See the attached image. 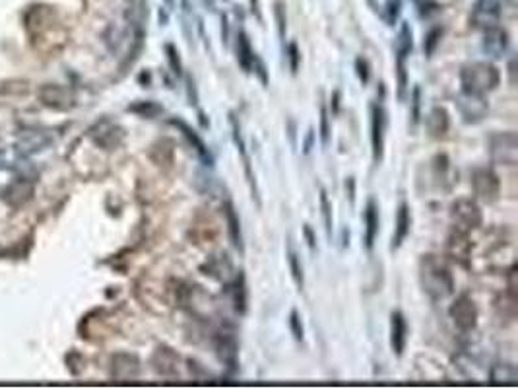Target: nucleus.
Segmentation results:
<instances>
[{
  "label": "nucleus",
  "mask_w": 518,
  "mask_h": 389,
  "mask_svg": "<svg viewBox=\"0 0 518 389\" xmlns=\"http://www.w3.org/2000/svg\"><path fill=\"white\" fill-rule=\"evenodd\" d=\"M400 8H402V0H386V16L384 18H386L388 25H395Z\"/></svg>",
  "instance_id": "obj_43"
},
{
  "label": "nucleus",
  "mask_w": 518,
  "mask_h": 389,
  "mask_svg": "<svg viewBox=\"0 0 518 389\" xmlns=\"http://www.w3.org/2000/svg\"><path fill=\"white\" fill-rule=\"evenodd\" d=\"M185 82H187V102L191 107H198V102H200V96H198V88H196V82L192 78L191 74L185 76Z\"/></svg>",
  "instance_id": "obj_42"
},
{
  "label": "nucleus",
  "mask_w": 518,
  "mask_h": 389,
  "mask_svg": "<svg viewBox=\"0 0 518 389\" xmlns=\"http://www.w3.org/2000/svg\"><path fill=\"white\" fill-rule=\"evenodd\" d=\"M285 58H287V65H290L292 74H297L299 67H301V51H299V45L295 41H292L290 45L285 47Z\"/></svg>",
  "instance_id": "obj_37"
},
{
  "label": "nucleus",
  "mask_w": 518,
  "mask_h": 389,
  "mask_svg": "<svg viewBox=\"0 0 518 389\" xmlns=\"http://www.w3.org/2000/svg\"><path fill=\"white\" fill-rule=\"evenodd\" d=\"M222 210H224V216H226L227 224V236H229V241L231 245L235 247L239 255H245V240H243V228H241V218L237 214L235 206L229 199H224V205H222Z\"/></svg>",
  "instance_id": "obj_18"
},
{
  "label": "nucleus",
  "mask_w": 518,
  "mask_h": 389,
  "mask_svg": "<svg viewBox=\"0 0 518 389\" xmlns=\"http://www.w3.org/2000/svg\"><path fill=\"white\" fill-rule=\"evenodd\" d=\"M140 374V360L134 355H117L113 358V376L117 378H136Z\"/></svg>",
  "instance_id": "obj_25"
},
{
  "label": "nucleus",
  "mask_w": 518,
  "mask_h": 389,
  "mask_svg": "<svg viewBox=\"0 0 518 389\" xmlns=\"http://www.w3.org/2000/svg\"><path fill=\"white\" fill-rule=\"evenodd\" d=\"M320 212H322V222H325V230H327V238L332 243V232H334V212H332V203L328 199V193L325 189H320Z\"/></svg>",
  "instance_id": "obj_30"
},
{
  "label": "nucleus",
  "mask_w": 518,
  "mask_h": 389,
  "mask_svg": "<svg viewBox=\"0 0 518 389\" xmlns=\"http://www.w3.org/2000/svg\"><path fill=\"white\" fill-rule=\"evenodd\" d=\"M198 121H200V126H202V129H208V126H210V119H206V113H204L202 109H198Z\"/></svg>",
  "instance_id": "obj_49"
},
{
  "label": "nucleus",
  "mask_w": 518,
  "mask_h": 389,
  "mask_svg": "<svg viewBox=\"0 0 518 389\" xmlns=\"http://www.w3.org/2000/svg\"><path fill=\"white\" fill-rule=\"evenodd\" d=\"M412 232V208L408 203H400L398 210H396V226L395 234H392V241H390V252H398L402 247V243Z\"/></svg>",
  "instance_id": "obj_22"
},
{
  "label": "nucleus",
  "mask_w": 518,
  "mask_h": 389,
  "mask_svg": "<svg viewBox=\"0 0 518 389\" xmlns=\"http://www.w3.org/2000/svg\"><path fill=\"white\" fill-rule=\"evenodd\" d=\"M346 193L349 197V205H355V179L353 177H348L346 179Z\"/></svg>",
  "instance_id": "obj_47"
},
{
  "label": "nucleus",
  "mask_w": 518,
  "mask_h": 389,
  "mask_svg": "<svg viewBox=\"0 0 518 389\" xmlns=\"http://www.w3.org/2000/svg\"><path fill=\"white\" fill-rule=\"evenodd\" d=\"M222 43H224V45L229 43V22H227L226 14L222 16Z\"/></svg>",
  "instance_id": "obj_48"
},
{
  "label": "nucleus",
  "mask_w": 518,
  "mask_h": 389,
  "mask_svg": "<svg viewBox=\"0 0 518 389\" xmlns=\"http://www.w3.org/2000/svg\"><path fill=\"white\" fill-rule=\"evenodd\" d=\"M396 82H398V100L404 102L408 98V84H410V74H408V65L405 57L396 55Z\"/></svg>",
  "instance_id": "obj_29"
},
{
  "label": "nucleus",
  "mask_w": 518,
  "mask_h": 389,
  "mask_svg": "<svg viewBox=\"0 0 518 389\" xmlns=\"http://www.w3.org/2000/svg\"><path fill=\"white\" fill-rule=\"evenodd\" d=\"M200 271H202L204 275L212 276V278L224 282V285H227L229 280H233V276L237 275L235 269H233V263L229 261V257H227L226 253H220L217 257H210L200 267Z\"/></svg>",
  "instance_id": "obj_19"
},
{
  "label": "nucleus",
  "mask_w": 518,
  "mask_h": 389,
  "mask_svg": "<svg viewBox=\"0 0 518 389\" xmlns=\"http://www.w3.org/2000/svg\"><path fill=\"white\" fill-rule=\"evenodd\" d=\"M416 8L421 18H431L440 10V4L437 0H416Z\"/></svg>",
  "instance_id": "obj_39"
},
{
  "label": "nucleus",
  "mask_w": 518,
  "mask_h": 389,
  "mask_svg": "<svg viewBox=\"0 0 518 389\" xmlns=\"http://www.w3.org/2000/svg\"><path fill=\"white\" fill-rule=\"evenodd\" d=\"M386 111L381 103H371V152L373 162L379 166L384 158V135H386Z\"/></svg>",
  "instance_id": "obj_10"
},
{
  "label": "nucleus",
  "mask_w": 518,
  "mask_h": 389,
  "mask_svg": "<svg viewBox=\"0 0 518 389\" xmlns=\"http://www.w3.org/2000/svg\"><path fill=\"white\" fill-rule=\"evenodd\" d=\"M425 131L431 138H445L447 133L451 131V115L443 107V105H435L429 109V113L423 119Z\"/></svg>",
  "instance_id": "obj_17"
},
{
  "label": "nucleus",
  "mask_w": 518,
  "mask_h": 389,
  "mask_svg": "<svg viewBox=\"0 0 518 389\" xmlns=\"http://www.w3.org/2000/svg\"><path fill=\"white\" fill-rule=\"evenodd\" d=\"M501 2L497 0H478L470 14V22L478 30H489L501 22Z\"/></svg>",
  "instance_id": "obj_13"
},
{
  "label": "nucleus",
  "mask_w": 518,
  "mask_h": 389,
  "mask_svg": "<svg viewBox=\"0 0 518 389\" xmlns=\"http://www.w3.org/2000/svg\"><path fill=\"white\" fill-rule=\"evenodd\" d=\"M227 294L231 298V304L239 315H245L248 309V290L247 282H245V275L239 271V275L233 276V280H229L226 285Z\"/></svg>",
  "instance_id": "obj_23"
},
{
  "label": "nucleus",
  "mask_w": 518,
  "mask_h": 389,
  "mask_svg": "<svg viewBox=\"0 0 518 389\" xmlns=\"http://www.w3.org/2000/svg\"><path fill=\"white\" fill-rule=\"evenodd\" d=\"M287 265H290V273H292L293 282L297 290H303L305 288V269L303 263H301V257L299 253L295 252V247L292 245V241L287 243Z\"/></svg>",
  "instance_id": "obj_26"
},
{
  "label": "nucleus",
  "mask_w": 518,
  "mask_h": 389,
  "mask_svg": "<svg viewBox=\"0 0 518 389\" xmlns=\"http://www.w3.org/2000/svg\"><path fill=\"white\" fill-rule=\"evenodd\" d=\"M303 236H305V240H307L309 249L315 253L316 252V234H315V230L311 228V224H305L303 226Z\"/></svg>",
  "instance_id": "obj_44"
},
{
  "label": "nucleus",
  "mask_w": 518,
  "mask_h": 389,
  "mask_svg": "<svg viewBox=\"0 0 518 389\" xmlns=\"http://www.w3.org/2000/svg\"><path fill=\"white\" fill-rule=\"evenodd\" d=\"M353 69H355V74L360 78L361 86H367L369 80H371V65L365 57H357L355 63H353Z\"/></svg>",
  "instance_id": "obj_38"
},
{
  "label": "nucleus",
  "mask_w": 518,
  "mask_h": 389,
  "mask_svg": "<svg viewBox=\"0 0 518 389\" xmlns=\"http://www.w3.org/2000/svg\"><path fill=\"white\" fill-rule=\"evenodd\" d=\"M290 331H292L293 335V339L295 341H303L305 339V325H303V320H301V313L297 311V309H292L290 311Z\"/></svg>",
  "instance_id": "obj_36"
},
{
  "label": "nucleus",
  "mask_w": 518,
  "mask_h": 389,
  "mask_svg": "<svg viewBox=\"0 0 518 389\" xmlns=\"http://www.w3.org/2000/svg\"><path fill=\"white\" fill-rule=\"evenodd\" d=\"M165 57H167V63H169V69L173 72V76H177L180 78L183 76V60H180L179 55V49L177 45H173V43H165Z\"/></svg>",
  "instance_id": "obj_34"
},
{
  "label": "nucleus",
  "mask_w": 518,
  "mask_h": 389,
  "mask_svg": "<svg viewBox=\"0 0 518 389\" xmlns=\"http://www.w3.org/2000/svg\"><path fill=\"white\" fill-rule=\"evenodd\" d=\"M395 51L396 55H402L405 58L410 57L412 51H414V32H412L408 22H402V25H400V32L396 35L395 41Z\"/></svg>",
  "instance_id": "obj_27"
},
{
  "label": "nucleus",
  "mask_w": 518,
  "mask_h": 389,
  "mask_svg": "<svg viewBox=\"0 0 518 389\" xmlns=\"http://www.w3.org/2000/svg\"><path fill=\"white\" fill-rule=\"evenodd\" d=\"M363 224H365V230H363V247L365 252H373L375 247V241H377V236H379V228H381V214H379V205L375 199H369L367 205H365V210H363Z\"/></svg>",
  "instance_id": "obj_16"
},
{
  "label": "nucleus",
  "mask_w": 518,
  "mask_h": 389,
  "mask_svg": "<svg viewBox=\"0 0 518 389\" xmlns=\"http://www.w3.org/2000/svg\"><path fill=\"white\" fill-rule=\"evenodd\" d=\"M410 121H412V129H416L421 121V88L419 86H416L410 96Z\"/></svg>",
  "instance_id": "obj_33"
},
{
  "label": "nucleus",
  "mask_w": 518,
  "mask_h": 389,
  "mask_svg": "<svg viewBox=\"0 0 518 389\" xmlns=\"http://www.w3.org/2000/svg\"><path fill=\"white\" fill-rule=\"evenodd\" d=\"M456 107L466 125H478L489 113V102L485 100V96L478 93L460 92V96L456 98Z\"/></svg>",
  "instance_id": "obj_9"
},
{
  "label": "nucleus",
  "mask_w": 518,
  "mask_h": 389,
  "mask_svg": "<svg viewBox=\"0 0 518 389\" xmlns=\"http://www.w3.org/2000/svg\"><path fill=\"white\" fill-rule=\"evenodd\" d=\"M443 27L440 25H435V27H431L425 37H423V53H425V57H433V53L437 51V47H439L440 39H443Z\"/></svg>",
  "instance_id": "obj_32"
},
{
  "label": "nucleus",
  "mask_w": 518,
  "mask_h": 389,
  "mask_svg": "<svg viewBox=\"0 0 518 389\" xmlns=\"http://www.w3.org/2000/svg\"><path fill=\"white\" fill-rule=\"evenodd\" d=\"M229 125H231V138H233V144H235L237 152L243 160V168H245V177H247L248 187H250V193H252V199L257 206H262V201H260V191L259 184H257V175L252 172V164H250V158H248L247 144H245V138H243V133H241V123L237 119V115L231 111L229 113Z\"/></svg>",
  "instance_id": "obj_8"
},
{
  "label": "nucleus",
  "mask_w": 518,
  "mask_h": 389,
  "mask_svg": "<svg viewBox=\"0 0 518 389\" xmlns=\"http://www.w3.org/2000/svg\"><path fill=\"white\" fill-rule=\"evenodd\" d=\"M235 55H237V63H239V67L243 72H250L252 69V63H255V57H257V53H255V49L250 45V39H248V35L241 30V32H237L235 37Z\"/></svg>",
  "instance_id": "obj_24"
},
{
  "label": "nucleus",
  "mask_w": 518,
  "mask_h": 389,
  "mask_svg": "<svg viewBox=\"0 0 518 389\" xmlns=\"http://www.w3.org/2000/svg\"><path fill=\"white\" fill-rule=\"evenodd\" d=\"M482 47H484L485 55L493 58H501L508 49V34L507 30L503 27H489V30H484V41H482Z\"/></svg>",
  "instance_id": "obj_20"
},
{
  "label": "nucleus",
  "mask_w": 518,
  "mask_h": 389,
  "mask_svg": "<svg viewBox=\"0 0 518 389\" xmlns=\"http://www.w3.org/2000/svg\"><path fill=\"white\" fill-rule=\"evenodd\" d=\"M250 4H252V14H257V18L262 22V14L259 10V0H250Z\"/></svg>",
  "instance_id": "obj_52"
},
{
  "label": "nucleus",
  "mask_w": 518,
  "mask_h": 389,
  "mask_svg": "<svg viewBox=\"0 0 518 389\" xmlns=\"http://www.w3.org/2000/svg\"><path fill=\"white\" fill-rule=\"evenodd\" d=\"M405 344H408V320L400 309H396L390 313V348L398 358L404 355Z\"/></svg>",
  "instance_id": "obj_21"
},
{
  "label": "nucleus",
  "mask_w": 518,
  "mask_h": 389,
  "mask_svg": "<svg viewBox=\"0 0 518 389\" xmlns=\"http://www.w3.org/2000/svg\"><path fill=\"white\" fill-rule=\"evenodd\" d=\"M489 158L499 166H517L518 162V137L515 131L493 133L489 140Z\"/></svg>",
  "instance_id": "obj_3"
},
{
  "label": "nucleus",
  "mask_w": 518,
  "mask_h": 389,
  "mask_svg": "<svg viewBox=\"0 0 518 389\" xmlns=\"http://www.w3.org/2000/svg\"><path fill=\"white\" fill-rule=\"evenodd\" d=\"M342 245H344V247H348V245H349V230L348 228L342 230Z\"/></svg>",
  "instance_id": "obj_51"
},
{
  "label": "nucleus",
  "mask_w": 518,
  "mask_h": 389,
  "mask_svg": "<svg viewBox=\"0 0 518 389\" xmlns=\"http://www.w3.org/2000/svg\"><path fill=\"white\" fill-rule=\"evenodd\" d=\"M214 351L217 360L224 364L229 376L239 372V343L235 333L222 329L214 335Z\"/></svg>",
  "instance_id": "obj_7"
},
{
  "label": "nucleus",
  "mask_w": 518,
  "mask_h": 389,
  "mask_svg": "<svg viewBox=\"0 0 518 389\" xmlns=\"http://www.w3.org/2000/svg\"><path fill=\"white\" fill-rule=\"evenodd\" d=\"M515 63H517V58H510V63H508V76H510V84H515L517 78H515Z\"/></svg>",
  "instance_id": "obj_50"
},
{
  "label": "nucleus",
  "mask_w": 518,
  "mask_h": 389,
  "mask_svg": "<svg viewBox=\"0 0 518 389\" xmlns=\"http://www.w3.org/2000/svg\"><path fill=\"white\" fill-rule=\"evenodd\" d=\"M451 220L454 228L464 230V232H472L478 230L484 224V212L480 205L472 199H456L451 205Z\"/></svg>",
  "instance_id": "obj_5"
},
{
  "label": "nucleus",
  "mask_w": 518,
  "mask_h": 389,
  "mask_svg": "<svg viewBox=\"0 0 518 389\" xmlns=\"http://www.w3.org/2000/svg\"><path fill=\"white\" fill-rule=\"evenodd\" d=\"M449 315H451L452 323L456 325V329H460L462 333L475 331L478 320H480L478 306L470 294H460L456 298L449 308Z\"/></svg>",
  "instance_id": "obj_6"
},
{
  "label": "nucleus",
  "mask_w": 518,
  "mask_h": 389,
  "mask_svg": "<svg viewBox=\"0 0 518 389\" xmlns=\"http://www.w3.org/2000/svg\"><path fill=\"white\" fill-rule=\"evenodd\" d=\"M315 129L311 126L309 131H307V137L303 140V154H311V150L315 146Z\"/></svg>",
  "instance_id": "obj_46"
},
{
  "label": "nucleus",
  "mask_w": 518,
  "mask_h": 389,
  "mask_svg": "<svg viewBox=\"0 0 518 389\" xmlns=\"http://www.w3.org/2000/svg\"><path fill=\"white\" fill-rule=\"evenodd\" d=\"M128 111L140 115V117H146V119H154V117L163 113V105H159L158 102L148 100V102H136L132 103V105H128Z\"/></svg>",
  "instance_id": "obj_31"
},
{
  "label": "nucleus",
  "mask_w": 518,
  "mask_h": 389,
  "mask_svg": "<svg viewBox=\"0 0 518 389\" xmlns=\"http://www.w3.org/2000/svg\"><path fill=\"white\" fill-rule=\"evenodd\" d=\"M169 125L175 126V129L179 131L180 135H183V138L189 142V146H192V150L196 152L198 160L202 162L204 166H212V164H214V156H212V152L208 148V144L204 142L202 137H200L185 119H180V117H171Z\"/></svg>",
  "instance_id": "obj_12"
},
{
  "label": "nucleus",
  "mask_w": 518,
  "mask_h": 389,
  "mask_svg": "<svg viewBox=\"0 0 518 389\" xmlns=\"http://www.w3.org/2000/svg\"><path fill=\"white\" fill-rule=\"evenodd\" d=\"M470 255H472V241H470V232L452 228V232L447 238V257L452 263L468 267L470 265Z\"/></svg>",
  "instance_id": "obj_11"
},
{
  "label": "nucleus",
  "mask_w": 518,
  "mask_h": 389,
  "mask_svg": "<svg viewBox=\"0 0 518 389\" xmlns=\"http://www.w3.org/2000/svg\"><path fill=\"white\" fill-rule=\"evenodd\" d=\"M417 278L419 287L425 292V296L433 302H443L454 294V275L451 267L440 259L439 255H421L417 265Z\"/></svg>",
  "instance_id": "obj_1"
},
{
  "label": "nucleus",
  "mask_w": 518,
  "mask_h": 389,
  "mask_svg": "<svg viewBox=\"0 0 518 389\" xmlns=\"http://www.w3.org/2000/svg\"><path fill=\"white\" fill-rule=\"evenodd\" d=\"M318 135H320V144L327 148L330 144V138H332V129H330V113H328V107L322 103L320 105V125H318Z\"/></svg>",
  "instance_id": "obj_35"
},
{
  "label": "nucleus",
  "mask_w": 518,
  "mask_h": 389,
  "mask_svg": "<svg viewBox=\"0 0 518 389\" xmlns=\"http://www.w3.org/2000/svg\"><path fill=\"white\" fill-rule=\"evenodd\" d=\"M497 2H501V4H503V2H507V0H497Z\"/></svg>",
  "instance_id": "obj_53"
},
{
  "label": "nucleus",
  "mask_w": 518,
  "mask_h": 389,
  "mask_svg": "<svg viewBox=\"0 0 518 389\" xmlns=\"http://www.w3.org/2000/svg\"><path fill=\"white\" fill-rule=\"evenodd\" d=\"M340 105H342V92L340 90H334L332 92V98H330V115L336 117L340 113Z\"/></svg>",
  "instance_id": "obj_45"
},
{
  "label": "nucleus",
  "mask_w": 518,
  "mask_h": 389,
  "mask_svg": "<svg viewBox=\"0 0 518 389\" xmlns=\"http://www.w3.org/2000/svg\"><path fill=\"white\" fill-rule=\"evenodd\" d=\"M274 16H276V22H278V34H280V39L285 41V32H287V18H285V6L283 2H276L274 6Z\"/></svg>",
  "instance_id": "obj_40"
},
{
  "label": "nucleus",
  "mask_w": 518,
  "mask_h": 389,
  "mask_svg": "<svg viewBox=\"0 0 518 389\" xmlns=\"http://www.w3.org/2000/svg\"><path fill=\"white\" fill-rule=\"evenodd\" d=\"M429 164H431V177L435 187L449 193L452 187L458 184V173L452 172L451 158L445 152H440V154H435Z\"/></svg>",
  "instance_id": "obj_14"
},
{
  "label": "nucleus",
  "mask_w": 518,
  "mask_h": 389,
  "mask_svg": "<svg viewBox=\"0 0 518 389\" xmlns=\"http://www.w3.org/2000/svg\"><path fill=\"white\" fill-rule=\"evenodd\" d=\"M250 72H255V74L259 76L260 84H262L264 88L268 86V82H270V74H268V69H266L264 60H262L259 55L255 57V63H252V69H250Z\"/></svg>",
  "instance_id": "obj_41"
},
{
  "label": "nucleus",
  "mask_w": 518,
  "mask_h": 389,
  "mask_svg": "<svg viewBox=\"0 0 518 389\" xmlns=\"http://www.w3.org/2000/svg\"><path fill=\"white\" fill-rule=\"evenodd\" d=\"M499 84H501V72L489 60H473V63H468L462 67V92L487 96L489 92L497 90Z\"/></svg>",
  "instance_id": "obj_2"
},
{
  "label": "nucleus",
  "mask_w": 518,
  "mask_h": 389,
  "mask_svg": "<svg viewBox=\"0 0 518 389\" xmlns=\"http://www.w3.org/2000/svg\"><path fill=\"white\" fill-rule=\"evenodd\" d=\"M152 368L158 376L175 378L179 376V355L167 344H159L152 355Z\"/></svg>",
  "instance_id": "obj_15"
},
{
  "label": "nucleus",
  "mask_w": 518,
  "mask_h": 389,
  "mask_svg": "<svg viewBox=\"0 0 518 389\" xmlns=\"http://www.w3.org/2000/svg\"><path fill=\"white\" fill-rule=\"evenodd\" d=\"M470 184H472L473 194L485 203V205H493L501 197V179L495 173L493 168H475L470 175Z\"/></svg>",
  "instance_id": "obj_4"
},
{
  "label": "nucleus",
  "mask_w": 518,
  "mask_h": 389,
  "mask_svg": "<svg viewBox=\"0 0 518 389\" xmlns=\"http://www.w3.org/2000/svg\"><path fill=\"white\" fill-rule=\"evenodd\" d=\"M517 368L513 364H507V362L505 364H495L489 370V381L491 384H513V381H517Z\"/></svg>",
  "instance_id": "obj_28"
}]
</instances>
